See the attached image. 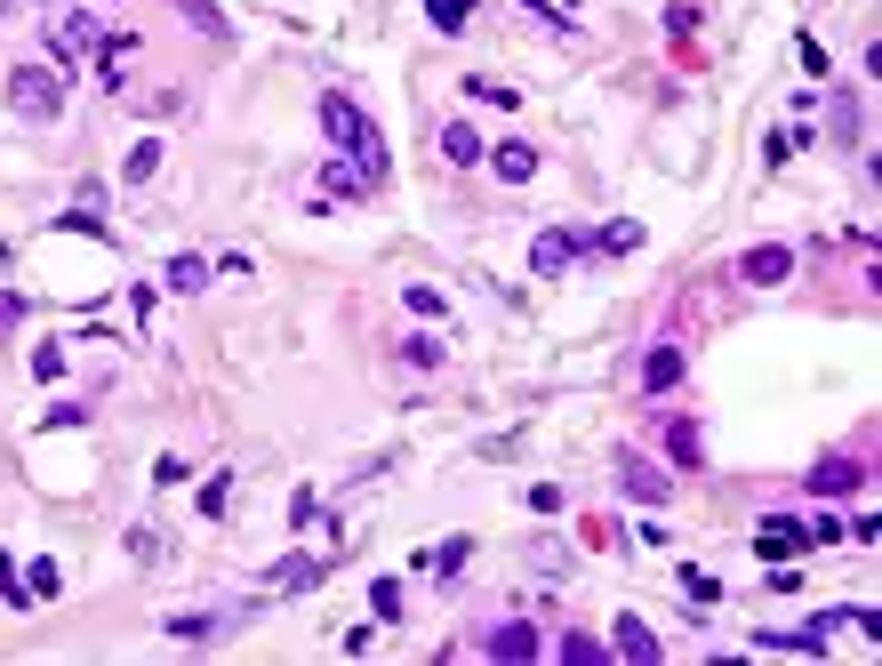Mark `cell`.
<instances>
[{"label": "cell", "mask_w": 882, "mask_h": 666, "mask_svg": "<svg viewBox=\"0 0 882 666\" xmlns=\"http://www.w3.org/2000/svg\"><path fill=\"white\" fill-rule=\"evenodd\" d=\"M321 137H329L337 153H353V170H361L369 185H386V170H393V161H386V137H378V121H369L346 89H321Z\"/></svg>", "instance_id": "1"}, {"label": "cell", "mask_w": 882, "mask_h": 666, "mask_svg": "<svg viewBox=\"0 0 882 666\" xmlns=\"http://www.w3.org/2000/svg\"><path fill=\"white\" fill-rule=\"evenodd\" d=\"M9 113L64 121V73H57V64H17V73H9Z\"/></svg>", "instance_id": "2"}, {"label": "cell", "mask_w": 882, "mask_h": 666, "mask_svg": "<svg viewBox=\"0 0 882 666\" xmlns=\"http://www.w3.org/2000/svg\"><path fill=\"white\" fill-rule=\"evenodd\" d=\"M96 17H81V9H64V17H49V57H57V73H73V57H96Z\"/></svg>", "instance_id": "3"}, {"label": "cell", "mask_w": 882, "mask_h": 666, "mask_svg": "<svg viewBox=\"0 0 882 666\" xmlns=\"http://www.w3.org/2000/svg\"><path fill=\"white\" fill-rule=\"evenodd\" d=\"M609 465H618V490L642 498V506H666V498H674V474H666V465H650L642 450H618Z\"/></svg>", "instance_id": "4"}, {"label": "cell", "mask_w": 882, "mask_h": 666, "mask_svg": "<svg viewBox=\"0 0 882 666\" xmlns=\"http://www.w3.org/2000/svg\"><path fill=\"white\" fill-rule=\"evenodd\" d=\"M537 650H546V643H537V626H530V618H498V626H482V658H514V666H530Z\"/></svg>", "instance_id": "5"}, {"label": "cell", "mask_w": 882, "mask_h": 666, "mask_svg": "<svg viewBox=\"0 0 882 666\" xmlns=\"http://www.w3.org/2000/svg\"><path fill=\"white\" fill-rule=\"evenodd\" d=\"M249 611H177L168 618V643H193V650H209L217 635H233V626H242Z\"/></svg>", "instance_id": "6"}, {"label": "cell", "mask_w": 882, "mask_h": 666, "mask_svg": "<svg viewBox=\"0 0 882 666\" xmlns=\"http://www.w3.org/2000/svg\"><path fill=\"white\" fill-rule=\"evenodd\" d=\"M787 274H794V249H787V242H755V249L738 257V281H746V289H778Z\"/></svg>", "instance_id": "7"}, {"label": "cell", "mask_w": 882, "mask_h": 666, "mask_svg": "<svg viewBox=\"0 0 882 666\" xmlns=\"http://www.w3.org/2000/svg\"><path fill=\"white\" fill-rule=\"evenodd\" d=\"M609 658H634V666H658V658H666V643H658V635H650V626H642V618L626 611V618H618V635H609Z\"/></svg>", "instance_id": "8"}, {"label": "cell", "mask_w": 882, "mask_h": 666, "mask_svg": "<svg viewBox=\"0 0 882 666\" xmlns=\"http://www.w3.org/2000/svg\"><path fill=\"white\" fill-rule=\"evenodd\" d=\"M683 370H690V361H683V346H650V354H642V393H674V386H683Z\"/></svg>", "instance_id": "9"}, {"label": "cell", "mask_w": 882, "mask_h": 666, "mask_svg": "<svg viewBox=\"0 0 882 666\" xmlns=\"http://www.w3.org/2000/svg\"><path fill=\"white\" fill-rule=\"evenodd\" d=\"M482 161H490L505 185H530V177H537V145H530V137H505V145H490Z\"/></svg>", "instance_id": "10"}, {"label": "cell", "mask_w": 882, "mask_h": 666, "mask_svg": "<svg viewBox=\"0 0 882 666\" xmlns=\"http://www.w3.org/2000/svg\"><path fill=\"white\" fill-rule=\"evenodd\" d=\"M570 257H578V233H562V225H546V233H537V242H530V265H537V274H570Z\"/></svg>", "instance_id": "11"}, {"label": "cell", "mask_w": 882, "mask_h": 666, "mask_svg": "<svg viewBox=\"0 0 882 666\" xmlns=\"http://www.w3.org/2000/svg\"><path fill=\"white\" fill-rule=\"evenodd\" d=\"M859 482H866L859 458H819V465H810V490H819V498H851Z\"/></svg>", "instance_id": "12"}, {"label": "cell", "mask_w": 882, "mask_h": 666, "mask_svg": "<svg viewBox=\"0 0 882 666\" xmlns=\"http://www.w3.org/2000/svg\"><path fill=\"white\" fill-rule=\"evenodd\" d=\"M441 161H450V170H473V161H482V129H473V121H441Z\"/></svg>", "instance_id": "13"}, {"label": "cell", "mask_w": 882, "mask_h": 666, "mask_svg": "<svg viewBox=\"0 0 882 666\" xmlns=\"http://www.w3.org/2000/svg\"><path fill=\"white\" fill-rule=\"evenodd\" d=\"M794 546H802V522H787V514H770V522L755 530V554H762V562H787Z\"/></svg>", "instance_id": "14"}, {"label": "cell", "mask_w": 882, "mask_h": 666, "mask_svg": "<svg viewBox=\"0 0 882 666\" xmlns=\"http://www.w3.org/2000/svg\"><path fill=\"white\" fill-rule=\"evenodd\" d=\"M594 249H602V257H634V249H642V217H609L594 242H586V257H594Z\"/></svg>", "instance_id": "15"}, {"label": "cell", "mask_w": 882, "mask_h": 666, "mask_svg": "<svg viewBox=\"0 0 882 666\" xmlns=\"http://www.w3.org/2000/svg\"><path fill=\"white\" fill-rule=\"evenodd\" d=\"M209 274H217V265H209V257H193V249L161 265V281H168V289H177V297H193V289H209Z\"/></svg>", "instance_id": "16"}, {"label": "cell", "mask_w": 882, "mask_h": 666, "mask_svg": "<svg viewBox=\"0 0 882 666\" xmlns=\"http://www.w3.org/2000/svg\"><path fill=\"white\" fill-rule=\"evenodd\" d=\"M321 202H369V177L353 170V161H329V170H321Z\"/></svg>", "instance_id": "17"}, {"label": "cell", "mask_w": 882, "mask_h": 666, "mask_svg": "<svg viewBox=\"0 0 882 666\" xmlns=\"http://www.w3.org/2000/svg\"><path fill=\"white\" fill-rule=\"evenodd\" d=\"M129 57H137V32H105V41H96V64H105V89H121V81H129Z\"/></svg>", "instance_id": "18"}, {"label": "cell", "mask_w": 882, "mask_h": 666, "mask_svg": "<svg viewBox=\"0 0 882 666\" xmlns=\"http://www.w3.org/2000/svg\"><path fill=\"white\" fill-rule=\"evenodd\" d=\"M265 578H274L281 594H305V586H321V562H314V554H281Z\"/></svg>", "instance_id": "19"}, {"label": "cell", "mask_w": 882, "mask_h": 666, "mask_svg": "<svg viewBox=\"0 0 882 666\" xmlns=\"http://www.w3.org/2000/svg\"><path fill=\"white\" fill-rule=\"evenodd\" d=\"M177 17H185V24L201 32V41H217V49L233 41V24H225V9H209V0H177Z\"/></svg>", "instance_id": "20"}, {"label": "cell", "mask_w": 882, "mask_h": 666, "mask_svg": "<svg viewBox=\"0 0 882 666\" xmlns=\"http://www.w3.org/2000/svg\"><path fill=\"white\" fill-rule=\"evenodd\" d=\"M522 562H530L537 578H562V571H570V546H562V539H530V546H522Z\"/></svg>", "instance_id": "21"}, {"label": "cell", "mask_w": 882, "mask_h": 666, "mask_svg": "<svg viewBox=\"0 0 882 666\" xmlns=\"http://www.w3.org/2000/svg\"><path fill=\"white\" fill-rule=\"evenodd\" d=\"M834 129H827V137L834 145H866V121H859V96H834V113H827Z\"/></svg>", "instance_id": "22"}, {"label": "cell", "mask_w": 882, "mask_h": 666, "mask_svg": "<svg viewBox=\"0 0 882 666\" xmlns=\"http://www.w3.org/2000/svg\"><path fill=\"white\" fill-rule=\"evenodd\" d=\"M554 658H570V666H602V658H609V643H594V635H578V626H570V635L554 643Z\"/></svg>", "instance_id": "23"}, {"label": "cell", "mask_w": 882, "mask_h": 666, "mask_svg": "<svg viewBox=\"0 0 882 666\" xmlns=\"http://www.w3.org/2000/svg\"><path fill=\"white\" fill-rule=\"evenodd\" d=\"M401 306H410L418 321H450V297H441V289H425V281H410V289H401Z\"/></svg>", "instance_id": "24"}, {"label": "cell", "mask_w": 882, "mask_h": 666, "mask_svg": "<svg viewBox=\"0 0 882 666\" xmlns=\"http://www.w3.org/2000/svg\"><path fill=\"white\" fill-rule=\"evenodd\" d=\"M193 506H201V522H225V506H233V474H209Z\"/></svg>", "instance_id": "25"}, {"label": "cell", "mask_w": 882, "mask_h": 666, "mask_svg": "<svg viewBox=\"0 0 882 666\" xmlns=\"http://www.w3.org/2000/svg\"><path fill=\"white\" fill-rule=\"evenodd\" d=\"M465 96H482V105H505V113L522 105V89H514V81H490V73H473V81H465Z\"/></svg>", "instance_id": "26"}, {"label": "cell", "mask_w": 882, "mask_h": 666, "mask_svg": "<svg viewBox=\"0 0 882 666\" xmlns=\"http://www.w3.org/2000/svg\"><path fill=\"white\" fill-rule=\"evenodd\" d=\"M666 450H674V465H683V474H690V465H706V450H698V426H666Z\"/></svg>", "instance_id": "27"}, {"label": "cell", "mask_w": 882, "mask_h": 666, "mask_svg": "<svg viewBox=\"0 0 882 666\" xmlns=\"http://www.w3.org/2000/svg\"><path fill=\"white\" fill-rule=\"evenodd\" d=\"M153 170H161V137H137V145H129V170H121V177H129V185H145Z\"/></svg>", "instance_id": "28"}, {"label": "cell", "mask_w": 882, "mask_h": 666, "mask_svg": "<svg viewBox=\"0 0 882 666\" xmlns=\"http://www.w3.org/2000/svg\"><path fill=\"white\" fill-rule=\"evenodd\" d=\"M473 562V539H450V546H433V571H441V586H450L458 571Z\"/></svg>", "instance_id": "29"}, {"label": "cell", "mask_w": 882, "mask_h": 666, "mask_svg": "<svg viewBox=\"0 0 882 666\" xmlns=\"http://www.w3.org/2000/svg\"><path fill=\"white\" fill-rule=\"evenodd\" d=\"M425 17H433L441 32H465V17H473V0H425Z\"/></svg>", "instance_id": "30"}, {"label": "cell", "mask_w": 882, "mask_h": 666, "mask_svg": "<svg viewBox=\"0 0 882 666\" xmlns=\"http://www.w3.org/2000/svg\"><path fill=\"white\" fill-rule=\"evenodd\" d=\"M401 361L410 370H441V338H401Z\"/></svg>", "instance_id": "31"}, {"label": "cell", "mask_w": 882, "mask_h": 666, "mask_svg": "<svg viewBox=\"0 0 882 666\" xmlns=\"http://www.w3.org/2000/svg\"><path fill=\"white\" fill-rule=\"evenodd\" d=\"M24 586H32V603H49V594H64V578H57V562H32V571H24Z\"/></svg>", "instance_id": "32"}, {"label": "cell", "mask_w": 882, "mask_h": 666, "mask_svg": "<svg viewBox=\"0 0 882 666\" xmlns=\"http://www.w3.org/2000/svg\"><path fill=\"white\" fill-rule=\"evenodd\" d=\"M683 594H690V603H706V611H715V603H722V578H706V571H683Z\"/></svg>", "instance_id": "33"}, {"label": "cell", "mask_w": 882, "mask_h": 666, "mask_svg": "<svg viewBox=\"0 0 882 666\" xmlns=\"http://www.w3.org/2000/svg\"><path fill=\"white\" fill-rule=\"evenodd\" d=\"M0 603H32V586H24V571H17L9 554H0Z\"/></svg>", "instance_id": "34"}, {"label": "cell", "mask_w": 882, "mask_h": 666, "mask_svg": "<svg viewBox=\"0 0 882 666\" xmlns=\"http://www.w3.org/2000/svg\"><path fill=\"white\" fill-rule=\"evenodd\" d=\"M794 57H802V73H810V81H827V73H834V64H827V49H819V41H810V32H802V41H794Z\"/></svg>", "instance_id": "35"}, {"label": "cell", "mask_w": 882, "mask_h": 666, "mask_svg": "<svg viewBox=\"0 0 882 666\" xmlns=\"http://www.w3.org/2000/svg\"><path fill=\"white\" fill-rule=\"evenodd\" d=\"M369 611H378V618H401V586L378 578V586H369Z\"/></svg>", "instance_id": "36"}, {"label": "cell", "mask_w": 882, "mask_h": 666, "mask_svg": "<svg viewBox=\"0 0 882 666\" xmlns=\"http://www.w3.org/2000/svg\"><path fill=\"white\" fill-rule=\"evenodd\" d=\"M289 522H297V530H314V522H321V498H314V490H297V498H289Z\"/></svg>", "instance_id": "37"}, {"label": "cell", "mask_w": 882, "mask_h": 666, "mask_svg": "<svg viewBox=\"0 0 882 666\" xmlns=\"http://www.w3.org/2000/svg\"><path fill=\"white\" fill-rule=\"evenodd\" d=\"M32 378H64V346H41V354H32Z\"/></svg>", "instance_id": "38"}, {"label": "cell", "mask_w": 882, "mask_h": 666, "mask_svg": "<svg viewBox=\"0 0 882 666\" xmlns=\"http://www.w3.org/2000/svg\"><path fill=\"white\" fill-rule=\"evenodd\" d=\"M129 562H161V539H153V530H129Z\"/></svg>", "instance_id": "39"}, {"label": "cell", "mask_w": 882, "mask_h": 666, "mask_svg": "<svg viewBox=\"0 0 882 666\" xmlns=\"http://www.w3.org/2000/svg\"><path fill=\"white\" fill-rule=\"evenodd\" d=\"M24 321V297H9V289H0V329H17Z\"/></svg>", "instance_id": "40"}, {"label": "cell", "mask_w": 882, "mask_h": 666, "mask_svg": "<svg viewBox=\"0 0 882 666\" xmlns=\"http://www.w3.org/2000/svg\"><path fill=\"white\" fill-rule=\"evenodd\" d=\"M0 265H9V242H0Z\"/></svg>", "instance_id": "41"}]
</instances>
